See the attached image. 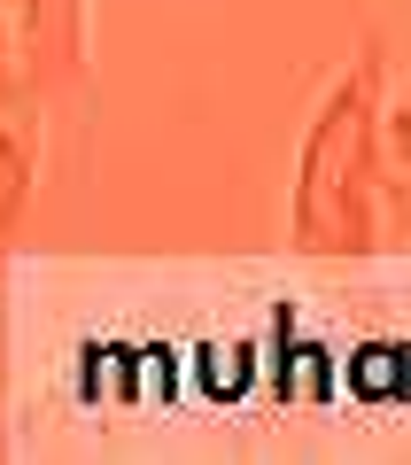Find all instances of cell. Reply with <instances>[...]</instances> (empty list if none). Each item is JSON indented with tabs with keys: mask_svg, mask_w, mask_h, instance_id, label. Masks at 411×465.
Listing matches in <instances>:
<instances>
[{
	"mask_svg": "<svg viewBox=\"0 0 411 465\" xmlns=\"http://www.w3.org/2000/svg\"><path fill=\"white\" fill-rule=\"evenodd\" d=\"M380 109H388V63L365 47L303 124L296 186H287V232L303 256H365L380 232Z\"/></svg>",
	"mask_w": 411,
	"mask_h": 465,
	"instance_id": "obj_1",
	"label": "cell"
},
{
	"mask_svg": "<svg viewBox=\"0 0 411 465\" xmlns=\"http://www.w3.org/2000/svg\"><path fill=\"white\" fill-rule=\"evenodd\" d=\"M85 63V0H0V109L55 94Z\"/></svg>",
	"mask_w": 411,
	"mask_h": 465,
	"instance_id": "obj_2",
	"label": "cell"
},
{
	"mask_svg": "<svg viewBox=\"0 0 411 465\" xmlns=\"http://www.w3.org/2000/svg\"><path fill=\"white\" fill-rule=\"evenodd\" d=\"M24 202H32V140H24L16 124H0V256H8V241H16Z\"/></svg>",
	"mask_w": 411,
	"mask_h": 465,
	"instance_id": "obj_3",
	"label": "cell"
},
{
	"mask_svg": "<svg viewBox=\"0 0 411 465\" xmlns=\"http://www.w3.org/2000/svg\"><path fill=\"white\" fill-rule=\"evenodd\" d=\"M380 186H396V202L411 210V94L380 109Z\"/></svg>",
	"mask_w": 411,
	"mask_h": 465,
	"instance_id": "obj_4",
	"label": "cell"
}]
</instances>
